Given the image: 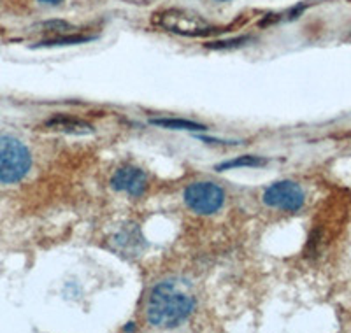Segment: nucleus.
I'll return each mask as SVG.
<instances>
[{
  "mask_svg": "<svg viewBox=\"0 0 351 333\" xmlns=\"http://www.w3.org/2000/svg\"><path fill=\"white\" fill-rule=\"evenodd\" d=\"M267 163L265 158H260V156H253V155H246V156H239L236 160H228L225 163H219L216 165V171H230V169H239V166H262Z\"/></svg>",
  "mask_w": 351,
  "mask_h": 333,
  "instance_id": "1a4fd4ad",
  "label": "nucleus"
},
{
  "mask_svg": "<svg viewBox=\"0 0 351 333\" xmlns=\"http://www.w3.org/2000/svg\"><path fill=\"white\" fill-rule=\"evenodd\" d=\"M250 37H237V39H230V40H216V42H208L204 44L206 48L209 49H232V48H241L246 42H250Z\"/></svg>",
  "mask_w": 351,
  "mask_h": 333,
  "instance_id": "9b49d317",
  "label": "nucleus"
},
{
  "mask_svg": "<svg viewBox=\"0 0 351 333\" xmlns=\"http://www.w3.org/2000/svg\"><path fill=\"white\" fill-rule=\"evenodd\" d=\"M40 4H46V5H58L62 0H39Z\"/></svg>",
  "mask_w": 351,
  "mask_h": 333,
  "instance_id": "ddd939ff",
  "label": "nucleus"
},
{
  "mask_svg": "<svg viewBox=\"0 0 351 333\" xmlns=\"http://www.w3.org/2000/svg\"><path fill=\"white\" fill-rule=\"evenodd\" d=\"M111 186L116 191H125L130 197L137 199L148 188V177L141 169H136V166H121L112 175Z\"/></svg>",
  "mask_w": 351,
  "mask_h": 333,
  "instance_id": "423d86ee",
  "label": "nucleus"
},
{
  "mask_svg": "<svg viewBox=\"0 0 351 333\" xmlns=\"http://www.w3.org/2000/svg\"><path fill=\"white\" fill-rule=\"evenodd\" d=\"M195 298L188 286L178 281L160 282L149 295L146 316L156 328H176L192 314Z\"/></svg>",
  "mask_w": 351,
  "mask_h": 333,
  "instance_id": "f257e3e1",
  "label": "nucleus"
},
{
  "mask_svg": "<svg viewBox=\"0 0 351 333\" xmlns=\"http://www.w3.org/2000/svg\"><path fill=\"white\" fill-rule=\"evenodd\" d=\"M32 166V155L16 137L0 135V184L20 183Z\"/></svg>",
  "mask_w": 351,
  "mask_h": 333,
  "instance_id": "f03ea898",
  "label": "nucleus"
},
{
  "mask_svg": "<svg viewBox=\"0 0 351 333\" xmlns=\"http://www.w3.org/2000/svg\"><path fill=\"white\" fill-rule=\"evenodd\" d=\"M304 191L293 181H278L271 184L263 191V202L274 209L287 210V212H297L304 206Z\"/></svg>",
  "mask_w": 351,
  "mask_h": 333,
  "instance_id": "39448f33",
  "label": "nucleus"
},
{
  "mask_svg": "<svg viewBox=\"0 0 351 333\" xmlns=\"http://www.w3.org/2000/svg\"><path fill=\"white\" fill-rule=\"evenodd\" d=\"M153 25L184 37H202L218 32L200 14L186 9H164L156 12L153 16Z\"/></svg>",
  "mask_w": 351,
  "mask_h": 333,
  "instance_id": "7ed1b4c3",
  "label": "nucleus"
},
{
  "mask_svg": "<svg viewBox=\"0 0 351 333\" xmlns=\"http://www.w3.org/2000/svg\"><path fill=\"white\" fill-rule=\"evenodd\" d=\"M149 123L156 125V127L169 128V130H192V132H204V130H208V127H206V125L195 123V121H190V119L160 118V119H152Z\"/></svg>",
  "mask_w": 351,
  "mask_h": 333,
  "instance_id": "6e6552de",
  "label": "nucleus"
},
{
  "mask_svg": "<svg viewBox=\"0 0 351 333\" xmlns=\"http://www.w3.org/2000/svg\"><path fill=\"white\" fill-rule=\"evenodd\" d=\"M46 128L55 132H62V134H72V135H90L95 132V128L90 123L83 121V119L72 118V116H55V118L46 121Z\"/></svg>",
  "mask_w": 351,
  "mask_h": 333,
  "instance_id": "0eeeda50",
  "label": "nucleus"
},
{
  "mask_svg": "<svg viewBox=\"0 0 351 333\" xmlns=\"http://www.w3.org/2000/svg\"><path fill=\"white\" fill-rule=\"evenodd\" d=\"M93 36H60L55 37V39L43 40V42L37 44V48H55V46H74V44H83L92 40Z\"/></svg>",
  "mask_w": 351,
  "mask_h": 333,
  "instance_id": "9d476101",
  "label": "nucleus"
},
{
  "mask_svg": "<svg viewBox=\"0 0 351 333\" xmlns=\"http://www.w3.org/2000/svg\"><path fill=\"white\" fill-rule=\"evenodd\" d=\"M44 28H46V30H49V32L62 34V36H64V34L67 32L69 28H71V25H69L67 21L53 20V21H48V23H44Z\"/></svg>",
  "mask_w": 351,
  "mask_h": 333,
  "instance_id": "f8f14e48",
  "label": "nucleus"
},
{
  "mask_svg": "<svg viewBox=\"0 0 351 333\" xmlns=\"http://www.w3.org/2000/svg\"><path fill=\"white\" fill-rule=\"evenodd\" d=\"M216 2H228V0H216Z\"/></svg>",
  "mask_w": 351,
  "mask_h": 333,
  "instance_id": "2eb2a0df",
  "label": "nucleus"
},
{
  "mask_svg": "<svg viewBox=\"0 0 351 333\" xmlns=\"http://www.w3.org/2000/svg\"><path fill=\"white\" fill-rule=\"evenodd\" d=\"M136 328V326H134V323H128V326H125V330H127V332H130V330H134Z\"/></svg>",
  "mask_w": 351,
  "mask_h": 333,
  "instance_id": "4468645a",
  "label": "nucleus"
},
{
  "mask_svg": "<svg viewBox=\"0 0 351 333\" xmlns=\"http://www.w3.org/2000/svg\"><path fill=\"white\" fill-rule=\"evenodd\" d=\"M184 202L188 209L202 216L215 214L225 204L223 188L209 181L193 183L184 190Z\"/></svg>",
  "mask_w": 351,
  "mask_h": 333,
  "instance_id": "20e7f679",
  "label": "nucleus"
}]
</instances>
